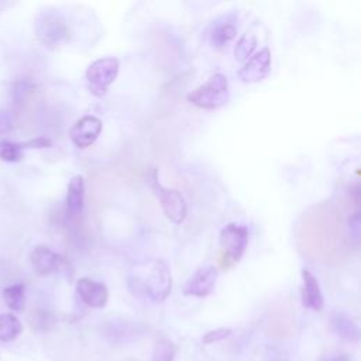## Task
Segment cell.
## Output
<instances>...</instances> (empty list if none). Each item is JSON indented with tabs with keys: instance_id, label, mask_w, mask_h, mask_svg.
Returning <instances> with one entry per match:
<instances>
[{
	"instance_id": "1",
	"label": "cell",
	"mask_w": 361,
	"mask_h": 361,
	"mask_svg": "<svg viewBox=\"0 0 361 361\" xmlns=\"http://www.w3.org/2000/svg\"><path fill=\"white\" fill-rule=\"evenodd\" d=\"M128 286L137 296H144L154 303L164 302L172 290V275L164 259H147L130 271Z\"/></svg>"
},
{
	"instance_id": "2",
	"label": "cell",
	"mask_w": 361,
	"mask_h": 361,
	"mask_svg": "<svg viewBox=\"0 0 361 361\" xmlns=\"http://www.w3.org/2000/svg\"><path fill=\"white\" fill-rule=\"evenodd\" d=\"M230 96L228 79L223 73L212 75L203 85L186 94L189 103L204 110H217L223 107Z\"/></svg>"
},
{
	"instance_id": "3",
	"label": "cell",
	"mask_w": 361,
	"mask_h": 361,
	"mask_svg": "<svg viewBox=\"0 0 361 361\" xmlns=\"http://www.w3.org/2000/svg\"><path fill=\"white\" fill-rule=\"evenodd\" d=\"M118 71L120 61L114 56H103L93 61L85 72L87 90L96 97H103L117 79Z\"/></svg>"
},
{
	"instance_id": "4",
	"label": "cell",
	"mask_w": 361,
	"mask_h": 361,
	"mask_svg": "<svg viewBox=\"0 0 361 361\" xmlns=\"http://www.w3.org/2000/svg\"><path fill=\"white\" fill-rule=\"evenodd\" d=\"M248 245V228L241 224L228 223L220 230V248L223 252V267L237 264Z\"/></svg>"
},
{
	"instance_id": "5",
	"label": "cell",
	"mask_w": 361,
	"mask_h": 361,
	"mask_svg": "<svg viewBox=\"0 0 361 361\" xmlns=\"http://www.w3.org/2000/svg\"><path fill=\"white\" fill-rule=\"evenodd\" d=\"M151 188L154 190V195L159 200L166 219L173 224L183 223L188 216V204L183 195L178 189L162 186L158 180L157 171H154L152 173Z\"/></svg>"
},
{
	"instance_id": "6",
	"label": "cell",
	"mask_w": 361,
	"mask_h": 361,
	"mask_svg": "<svg viewBox=\"0 0 361 361\" xmlns=\"http://www.w3.org/2000/svg\"><path fill=\"white\" fill-rule=\"evenodd\" d=\"M34 31L37 38L48 47H56L66 42L71 34L66 23L61 17L49 13H42L35 18Z\"/></svg>"
},
{
	"instance_id": "7",
	"label": "cell",
	"mask_w": 361,
	"mask_h": 361,
	"mask_svg": "<svg viewBox=\"0 0 361 361\" xmlns=\"http://www.w3.org/2000/svg\"><path fill=\"white\" fill-rule=\"evenodd\" d=\"M219 276V271L212 264L200 265L195 274L186 281L183 285V295L186 296H195V298H206L209 296Z\"/></svg>"
},
{
	"instance_id": "8",
	"label": "cell",
	"mask_w": 361,
	"mask_h": 361,
	"mask_svg": "<svg viewBox=\"0 0 361 361\" xmlns=\"http://www.w3.org/2000/svg\"><path fill=\"white\" fill-rule=\"evenodd\" d=\"M103 130V123L100 118L92 114H86L75 121L69 128V138L76 148L85 149L94 144Z\"/></svg>"
},
{
	"instance_id": "9",
	"label": "cell",
	"mask_w": 361,
	"mask_h": 361,
	"mask_svg": "<svg viewBox=\"0 0 361 361\" xmlns=\"http://www.w3.org/2000/svg\"><path fill=\"white\" fill-rule=\"evenodd\" d=\"M271 71V51L264 47L252 54L238 69L237 76L243 83H257L267 78Z\"/></svg>"
},
{
	"instance_id": "10",
	"label": "cell",
	"mask_w": 361,
	"mask_h": 361,
	"mask_svg": "<svg viewBox=\"0 0 361 361\" xmlns=\"http://www.w3.org/2000/svg\"><path fill=\"white\" fill-rule=\"evenodd\" d=\"M65 259L45 244H38L30 252V264L38 276H48L61 269Z\"/></svg>"
},
{
	"instance_id": "11",
	"label": "cell",
	"mask_w": 361,
	"mask_h": 361,
	"mask_svg": "<svg viewBox=\"0 0 361 361\" xmlns=\"http://www.w3.org/2000/svg\"><path fill=\"white\" fill-rule=\"evenodd\" d=\"M76 293L79 299L93 309H102L109 300V289L103 282L83 276L76 282Z\"/></svg>"
},
{
	"instance_id": "12",
	"label": "cell",
	"mask_w": 361,
	"mask_h": 361,
	"mask_svg": "<svg viewBox=\"0 0 361 361\" xmlns=\"http://www.w3.org/2000/svg\"><path fill=\"white\" fill-rule=\"evenodd\" d=\"M66 217L76 221L82 217L85 207V178L75 175L71 178L66 188Z\"/></svg>"
},
{
	"instance_id": "13",
	"label": "cell",
	"mask_w": 361,
	"mask_h": 361,
	"mask_svg": "<svg viewBox=\"0 0 361 361\" xmlns=\"http://www.w3.org/2000/svg\"><path fill=\"white\" fill-rule=\"evenodd\" d=\"M302 279H303V288H302L303 306L314 312H322L324 307V298L316 276L307 268H302Z\"/></svg>"
},
{
	"instance_id": "14",
	"label": "cell",
	"mask_w": 361,
	"mask_h": 361,
	"mask_svg": "<svg viewBox=\"0 0 361 361\" xmlns=\"http://www.w3.org/2000/svg\"><path fill=\"white\" fill-rule=\"evenodd\" d=\"M331 327L334 333L345 341H357L360 337L358 326L344 313L333 314Z\"/></svg>"
},
{
	"instance_id": "15",
	"label": "cell",
	"mask_w": 361,
	"mask_h": 361,
	"mask_svg": "<svg viewBox=\"0 0 361 361\" xmlns=\"http://www.w3.org/2000/svg\"><path fill=\"white\" fill-rule=\"evenodd\" d=\"M23 331V324L13 313L0 314V341L8 343L17 338Z\"/></svg>"
},
{
	"instance_id": "16",
	"label": "cell",
	"mask_w": 361,
	"mask_h": 361,
	"mask_svg": "<svg viewBox=\"0 0 361 361\" xmlns=\"http://www.w3.org/2000/svg\"><path fill=\"white\" fill-rule=\"evenodd\" d=\"M3 300L13 312H21L25 305V286L23 283H13L1 290Z\"/></svg>"
},
{
	"instance_id": "17",
	"label": "cell",
	"mask_w": 361,
	"mask_h": 361,
	"mask_svg": "<svg viewBox=\"0 0 361 361\" xmlns=\"http://www.w3.org/2000/svg\"><path fill=\"white\" fill-rule=\"evenodd\" d=\"M237 35V27L233 23L217 24L210 34V42L216 48H221L233 41Z\"/></svg>"
},
{
	"instance_id": "18",
	"label": "cell",
	"mask_w": 361,
	"mask_h": 361,
	"mask_svg": "<svg viewBox=\"0 0 361 361\" xmlns=\"http://www.w3.org/2000/svg\"><path fill=\"white\" fill-rule=\"evenodd\" d=\"M257 47V37L252 34H244L238 38L234 47V56L240 62H245L252 54Z\"/></svg>"
},
{
	"instance_id": "19",
	"label": "cell",
	"mask_w": 361,
	"mask_h": 361,
	"mask_svg": "<svg viewBox=\"0 0 361 361\" xmlns=\"http://www.w3.org/2000/svg\"><path fill=\"white\" fill-rule=\"evenodd\" d=\"M24 158V149L21 144L0 140V159L4 162H20Z\"/></svg>"
},
{
	"instance_id": "20",
	"label": "cell",
	"mask_w": 361,
	"mask_h": 361,
	"mask_svg": "<svg viewBox=\"0 0 361 361\" xmlns=\"http://www.w3.org/2000/svg\"><path fill=\"white\" fill-rule=\"evenodd\" d=\"M175 344L168 338H161L157 341L151 361H173L175 358Z\"/></svg>"
},
{
	"instance_id": "21",
	"label": "cell",
	"mask_w": 361,
	"mask_h": 361,
	"mask_svg": "<svg viewBox=\"0 0 361 361\" xmlns=\"http://www.w3.org/2000/svg\"><path fill=\"white\" fill-rule=\"evenodd\" d=\"M30 323H31L32 329H35L38 331H45V330L51 329V326L54 324V317L48 312L37 310L31 314Z\"/></svg>"
},
{
	"instance_id": "22",
	"label": "cell",
	"mask_w": 361,
	"mask_h": 361,
	"mask_svg": "<svg viewBox=\"0 0 361 361\" xmlns=\"http://www.w3.org/2000/svg\"><path fill=\"white\" fill-rule=\"evenodd\" d=\"M34 90V85L30 80H18L13 86V99L16 103H23Z\"/></svg>"
},
{
	"instance_id": "23",
	"label": "cell",
	"mask_w": 361,
	"mask_h": 361,
	"mask_svg": "<svg viewBox=\"0 0 361 361\" xmlns=\"http://www.w3.org/2000/svg\"><path fill=\"white\" fill-rule=\"evenodd\" d=\"M231 333H233V330L228 329V327H220V329L207 331V333L203 336V343H204V344H213V343L221 341V340L230 337Z\"/></svg>"
},
{
	"instance_id": "24",
	"label": "cell",
	"mask_w": 361,
	"mask_h": 361,
	"mask_svg": "<svg viewBox=\"0 0 361 361\" xmlns=\"http://www.w3.org/2000/svg\"><path fill=\"white\" fill-rule=\"evenodd\" d=\"M14 127V117L8 110H0V135L7 134Z\"/></svg>"
},
{
	"instance_id": "25",
	"label": "cell",
	"mask_w": 361,
	"mask_h": 361,
	"mask_svg": "<svg viewBox=\"0 0 361 361\" xmlns=\"http://www.w3.org/2000/svg\"><path fill=\"white\" fill-rule=\"evenodd\" d=\"M21 147H23V149H24V148H30V149H32V148H35V149H42V148H49V147H52V141H51L49 138H47V137H35V138H32V140H28V141L23 142Z\"/></svg>"
},
{
	"instance_id": "26",
	"label": "cell",
	"mask_w": 361,
	"mask_h": 361,
	"mask_svg": "<svg viewBox=\"0 0 361 361\" xmlns=\"http://www.w3.org/2000/svg\"><path fill=\"white\" fill-rule=\"evenodd\" d=\"M348 228L350 234L354 235L355 240H358V233H360V217H358V209H355L354 214L348 219Z\"/></svg>"
},
{
	"instance_id": "27",
	"label": "cell",
	"mask_w": 361,
	"mask_h": 361,
	"mask_svg": "<svg viewBox=\"0 0 361 361\" xmlns=\"http://www.w3.org/2000/svg\"><path fill=\"white\" fill-rule=\"evenodd\" d=\"M322 361H350L345 354H330L322 358Z\"/></svg>"
}]
</instances>
